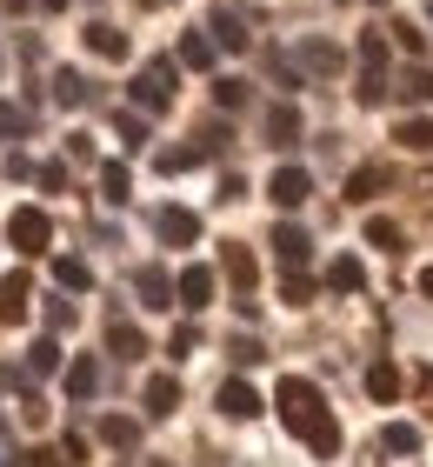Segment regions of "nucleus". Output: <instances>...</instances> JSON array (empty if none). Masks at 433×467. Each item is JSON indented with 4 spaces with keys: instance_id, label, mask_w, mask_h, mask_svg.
<instances>
[{
    "instance_id": "obj_45",
    "label": "nucleus",
    "mask_w": 433,
    "mask_h": 467,
    "mask_svg": "<svg viewBox=\"0 0 433 467\" xmlns=\"http://www.w3.org/2000/svg\"><path fill=\"white\" fill-rule=\"evenodd\" d=\"M34 7H47V14H60V7H67V0H34Z\"/></svg>"
},
{
    "instance_id": "obj_6",
    "label": "nucleus",
    "mask_w": 433,
    "mask_h": 467,
    "mask_svg": "<svg viewBox=\"0 0 433 467\" xmlns=\"http://www.w3.org/2000/svg\"><path fill=\"white\" fill-rule=\"evenodd\" d=\"M307 194H314V174H307V167H280V174L267 181V201H273V207H300Z\"/></svg>"
},
{
    "instance_id": "obj_44",
    "label": "nucleus",
    "mask_w": 433,
    "mask_h": 467,
    "mask_svg": "<svg viewBox=\"0 0 433 467\" xmlns=\"http://www.w3.org/2000/svg\"><path fill=\"white\" fill-rule=\"evenodd\" d=\"M420 294H427V301H433V267H427V274H420Z\"/></svg>"
},
{
    "instance_id": "obj_47",
    "label": "nucleus",
    "mask_w": 433,
    "mask_h": 467,
    "mask_svg": "<svg viewBox=\"0 0 433 467\" xmlns=\"http://www.w3.org/2000/svg\"><path fill=\"white\" fill-rule=\"evenodd\" d=\"M427 20H433V0H427Z\"/></svg>"
},
{
    "instance_id": "obj_12",
    "label": "nucleus",
    "mask_w": 433,
    "mask_h": 467,
    "mask_svg": "<svg viewBox=\"0 0 433 467\" xmlns=\"http://www.w3.org/2000/svg\"><path fill=\"white\" fill-rule=\"evenodd\" d=\"M27 301H34V281L27 274H7L0 281V321H27Z\"/></svg>"
},
{
    "instance_id": "obj_35",
    "label": "nucleus",
    "mask_w": 433,
    "mask_h": 467,
    "mask_svg": "<svg viewBox=\"0 0 433 467\" xmlns=\"http://www.w3.org/2000/svg\"><path fill=\"white\" fill-rule=\"evenodd\" d=\"M34 127V114L27 108H14V100H0V134H27Z\"/></svg>"
},
{
    "instance_id": "obj_39",
    "label": "nucleus",
    "mask_w": 433,
    "mask_h": 467,
    "mask_svg": "<svg viewBox=\"0 0 433 467\" xmlns=\"http://www.w3.org/2000/svg\"><path fill=\"white\" fill-rule=\"evenodd\" d=\"M120 140L140 147V140H147V120H140V114H120Z\"/></svg>"
},
{
    "instance_id": "obj_14",
    "label": "nucleus",
    "mask_w": 433,
    "mask_h": 467,
    "mask_svg": "<svg viewBox=\"0 0 433 467\" xmlns=\"http://www.w3.org/2000/svg\"><path fill=\"white\" fill-rule=\"evenodd\" d=\"M173 408H180V380H173V374H154V380H147V414L167 420Z\"/></svg>"
},
{
    "instance_id": "obj_38",
    "label": "nucleus",
    "mask_w": 433,
    "mask_h": 467,
    "mask_svg": "<svg viewBox=\"0 0 433 467\" xmlns=\"http://www.w3.org/2000/svg\"><path fill=\"white\" fill-rule=\"evenodd\" d=\"M27 467H74V461H67V448H34Z\"/></svg>"
},
{
    "instance_id": "obj_13",
    "label": "nucleus",
    "mask_w": 433,
    "mask_h": 467,
    "mask_svg": "<svg viewBox=\"0 0 433 467\" xmlns=\"http://www.w3.org/2000/svg\"><path fill=\"white\" fill-rule=\"evenodd\" d=\"M221 414L227 420H253L260 414V394L247 388V380H221Z\"/></svg>"
},
{
    "instance_id": "obj_34",
    "label": "nucleus",
    "mask_w": 433,
    "mask_h": 467,
    "mask_svg": "<svg viewBox=\"0 0 433 467\" xmlns=\"http://www.w3.org/2000/svg\"><path fill=\"white\" fill-rule=\"evenodd\" d=\"M27 368H34V374H54V368H60V348H54V341H34V348H27Z\"/></svg>"
},
{
    "instance_id": "obj_25",
    "label": "nucleus",
    "mask_w": 433,
    "mask_h": 467,
    "mask_svg": "<svg viewBox=\"0 0 433 467\" xmlns=\"http://www.w3.org/2000/svg\"><path fill=\"white\" fill-rule=\"evenodd\" d=\"M100 441H107V448H134V441H140V428H134L127 414H107V420H100Z\"/></svg>"
},
{
    "instance_id": "obj_43",
    "label": "nucleus",
    "mask_w": 433,
    "mask_h": 467,
    "mask_svg": "<svg viewBox=\"0 0 433 467\" xmlns=\"http://www.w3.org/2000/svg\"><path fill=\"white\" fill-rule=\"evenodd\" d=\"M420 400H427V414H433V368L420 374Z\"/></svg>"
},
{
    "instance_id": "obj_41",
    "label": "nucleus",
    "mask_w": 433,
    "mask_h": 467,
    "mask_svg": "<svg viewBox=\"0 0 433 467\" xmlns=\"http://www.w3.org/2000/svg\"><path fill=\"white\" fill-rule=\"evenodd\" d=\"M20 414H27V428H40V420H47V400L27 394V400H20Z\"/></svg>"
},
{
    "instance_id": "obj_1",
    "label": "nucleus",
    "mask_w": 433,
    "mask_h": 467,
    "mask_svg": "<svg viewBox=\"0 0 433 467\" xmlns=\"http://www.w3.org/2000/svg\"><path fill=\"white\" fill-rule=\"evenodd\" d=\"M280 420H287V434H300L320 461L340 454V420H334L327 394H320L307 374H287V380H280Z\"/></svg>"
},
{
    "instance_id": "obj_29",
    "label": "nucleus",
    "mask_w": 433,
    "mask_h": 467,
    "mask_svg": "<svg viewBox=\"0 0 433 467\" xmlns=\"http://www.w3.org/2000/svg\"><path fill=\"white\" fill-rule=\"evenodd\" d=\"M387 34H394V47H407L414 60H427V34L414 27V20H394V27H387Z\"/></svg>"
},
{
    "instance_id": "obj_7",
    "label": "nucleus",
    "mask_w": 433,
    "mask_h": 467,
    "mask_svg": "<svg viewBox=\"0 0 433 467\" xmlns=\"http://www.w3.org/2000/svg\"><path fill=\"white\" fill-rule=\"evenodd\" d=\"M387 187H394V167H387V161H366V167L346 174V201H374V194H387Z\"/></svg>"
},
{
    "instance_id": "obj_3",
    "label": "nucleus",
    "mask_w": 433,
    "mask_h": 467,
    "mask_svg": "<svg viewBox=\"0 0 433 467\" xmlns=\"http://www.w3.org/2000/svg\"><path fill=\"white\" fill-rule=\"evenodd\" d=\"M7 234H14V247H20V254H47V241H54V221L40 214V207H20V214L7 221Z\"/></svg>"
},
{
    "instance_id": "obj_23",
    "label": "nucleus",
    "mask_w": 433,
    "mask_h": 467,
    "mask_svg": "<svg viewBox=\"0 0 433 467\" xmlns=\"http://www.w3.org/2000/svg\"><path fill=\"white\" fill-rule=\"evenodd\" d=\"M107 348H114L120 360H134V354H147V334L127 327V321H114V327H107Z\"/></svg>"
},
{
    "instance_id": "obj_21",
    "label": "nucleus",
    "mask_w": 433,
    "mask_h": 467,
    "mask_svg": "<svg viewBox=\"0 0 433 467\" xmlns=\"http://www.w3.org/2000/svg\"><path fill=\"white\" fill-rule=\"evenodd\" d=\"M54 281L67 287V294H87V287H94V267L74 261V254H60V261H54Z\"/></svg>"
},
{
    "instance_id": "obj_30",
    "label": "nucleus",
    "mask_w": 433,
    "mask_h": 467,
    "mask_svg": "<svg viewBox=\"0 0 433 467\" xmlns=\"http://www.w3.org/2000/svg\"><path fill=\"white\" fill-rule=\"evenodd\" d=\"M180 60L187 67H213V40L207 34H180Z\"/></svg>"
},
{
    "instance_id": "obj_11",
    "label": "nucleus",
    "mask_w": 433,
    "mask_h": 467,
    "mask_svg": "<svg viewBox=\"0 0 433 467\" xmlns=\"http://www.w3.org/2000/svg\"><path fill=\"white\" fill-rule=\"evenodd\" d=\"M221 267H227V281H233V294H253V281H260V267H253V254L241 247V241H227V254H221Z\"/></svg>"
},
{
    "instance_id": "obj_8",
    "label": "nucleus",
    "mask_w": 433,
    "mask_h": 467,
    "mask_svg": "<svg viewBox=\"0 0 433 467\" xmlns=\"http://www.w3.org/2000/svg\"><path fill=\"white\" fill-rule=\"evenodd\" d=\"M173 294H180V307H187V314H201V307L213 301V267H180Z\"/></svg>"
},
{
    "instance_id": "obj_9",
    "label": "nucleus",
    "mask_w": 433,
    "mask_h": 467,
    "mask_svg": "<svg viewBox=\"0 0 433 467\" xmlns=\"http://www.w3.org/2000/svg\"><path fill=\"white\" fill-rule=\"evenodd\" d=\"M134 294H140V307H154V314H167L173 301H180V294H173V281H167L160 267H140V274H134Z\"/></svg>"
},
{
    "instance_id": "obj_24",
    "label": "nucleus",
    "mask_w": 433,
    "mask_h": 467,
    "mask_svg": "<svg viewBox=\"0 0 433 467\" xmlns=\"http://www.w3.org/2000/svg\"><path fill=\"white\" fill-rule=\"evenodd\" d=\"M127 187H134V174H127L120 161H107V167H100V201H114V207H120V201H127Z\"/></svg>"
},
{
    "instance_id": "obj_28",
    "label": "nucleus",
    "mask_w": 433,
    "mask_h": 467,
    "mask_svg": "<svg viewBox=\"0 0 433 467\" xmlns=\"http://www.w3.org/2000/svg\"><path fill=\"white\" fill-rule=\"evenodd\" d=\"M380 448H387V454H414V448H420V428H407V420H394V428L380 434Z\"/></svg>"
},
{
    "instance_id": "obj_18",
    "label": "nucleus",
    "mask_w": 433,
    "mask_h": 467,
    "mask_svg": "<svg viewBox=\"0 0 433 467\" xmlns=\"http://www.w3.org/2000/svg\"><path fill=\"white\" fill-rule=\"evenodd\" d=\"M87 47H94L100 60H127V34L107 27V20H94V27H87Z\"/></svg>"
},
{
    "instance_id": "obj_40",
    "label": "nucleus",
    "mask_w": 433,
    "mask_h": 467,
    "mask_svg": "<svg viewBox=\"0 0 433 467\" xmlns=\"http://www.w3.org/2000/svg\"><path fill=\"white\" fill-rule=\"evenodd\" d=\"M40 187H47V194H60V187H67V167L47 161V167H40Z\"/></svg>"
},
{
    "instance_id": "obj_37",
    "label": "nucleus",
    "mask_w": 433,
    "mask_h": 467,
    "mask_svg": "<svg viewBox=\"0 0 433 467\" xmlns=\"http://www.w3.org/2000/svg\"><path fill=\"white\" fill-rule=\"evenodd\" d=\"M193 348H201V327H173V341H167V354H173V360H187Z\"/></svg>"
},
{
    "instance_id": "obj_19",
    "label": "nucleus",
    "mask_w": 433,
    "mask_h": 467,
    "mask_svg": "<svg viewBox=\"0 0 433 467\" xmlns=\"http://www.w3.org/2000/svg\"><path fill=\"white\" fill-rule=\"evenodd\" d=\"M327 287H334V294H360V287H366V267L354 261V254H340V261L327 267Z\"/></svg>"
},
{
    "instance_id": "obj_32",
    "label": "nucleus",
    "mask_w": 433,
    "mask_h": 467,
    "mask_svg": "<svg viewBox=\"0 0 433 467\" xmlns=\"http://www.w3.org/2000/svg\"><path fill=\"white\" fill-rule=\"evenodd\" d=\"M54 100H60V108H80V100H87V80H80V74H54Z\"/></svg>"
},
{
    "instance_id": "obj_27",
    "label": "nucleus",
    "mask_w": 433,
    "mask_h": 467,
    "mask_svg": "<svg viewBox=\"0 0 433 467\" xmlns=\"http://www.w3.org/2000/svg\"><path fill=\"white\" fill-rule=\"evenodd\" d=\"M366 241H374V247H387V254H400V241H407V234H400V221L374 214V221H366Z\"/></svg>"
},
{
    "instance_id": "obj_22",
    "label": "nucleus",
    "mask_w": 433,
    "mask_h": 467,
    "mask_svg": "<svg viewBox=\"0 0 433 467\" xmlns=\"http://www.w3.org/2000/svg\"><path fill=\"white\" fill-rule=\"evenodd\" d=\"M394 140L407 147V154H433V120H420V114H414V120H400V127H394Z\"/></svg>"
},
{
    "instance_id": "obj_16",
    "label": "nucleus",
    "mask_w": 433,
    "mask_h": 467,
    "mask_svg": "<svg viewBox=\"0 0 433 467\" xmlns=\"http://www.w3.org/2000/svg\"><path fill=\"white\" fill-rule=\"evenodd\" d=\"M394 88H400V100H407V108H427V100H433V67L420 60V67H407V74L394 80Z\"/></svg>"
},
{
    "instance_id": "obj_5",
    "label": "nucleus",
    "mask_w": 433,
    "mask_h": 467,
    "mask_svg": "<svg viewBox=\"0 0 433 467\" xmlns=\"http://www.w3.org/2000/svg\"><path fill=\"white\" fill-rule=\"evenodd\" d=\"M294 67H300V74H340L346 54L334 47V40H300V47H294Z\"/></svg>"
},
{
    "instance_id": "obj_4",
    "label": "nucleus",
    "mask_w": 433,
    "mask_h": 467,
    "mask_svg": "<svg viewBox=\"0 0 433 467\" xmlns=\"http://www.w3.org/2000/svg\"><path fill=\"white\" fill-rule=\"evenodd\" d=\"M154 234H160L167 247H193V241H201V214H187V207H160Z\"/></svg>"
},
{
    "instance_id": "obj_42",
    "label": "nucleus",
    "mask_w": 433,
    "mask_h": 467,
    "mask_svg": "<svg viewBox=\"0 0 433 467\" xmlns=\"http://www.w3.org/2000/svg\"><path fill=\"white\" fill-rule=\"evenodd\" d=\"M47 327H74V307L67 301H47Z\"/></svg>"
},
{
    "instance_id": "obj_33",
    "label": "nucleus",
    "mask_w": 433,
    "mask_h": 467,
    "mask_svg": "<svg viewBox=\"0 0 433 467\" xmlns=\"http://www.w3.org/2000/svg\"><path fill=\"white\" fill-rule=\"evenodd\" d=\"M280 294H287L294 307H307V301H314V281H307L300 267H287V281H280Z\"/></svg>"
},
{
    "instance_id": "obj_36",
    "label": "nucleus",
    "mask_w": 433,
    "mask_h": 467,
    "mask_svg": "<svg viewBox=\"0 0 433 467\" xmlns=\"http://www.w3.org/2000/svg\"><path fill=\"white\" fill-rule=\"evenodd\" d=\"M213 100L221 108H247V80H213Z\"/></svg>"
},
{
    "instance_id": "obj_2",
    "label": "nucleus",
    "mask_w": 433,
    "mask_h": 467,
    "mask_svg": "<svg viewBox=\"0 0 433 467\" xmlns=\"http://www.w3.org/2000/svg\"><path fill=\"white\" fill-rule=\"evenodd\" d=\"M134 100L147 114H160L167 100H173V60H147V67L134 74Z\"/></svg>"
},
{
    "instance_id": "obj_26",
    "label": "nucleus",
    "mask_w": 433,
    "mask_h": 467,
    "mask_svg": "<svg viewBox=\"0 0 433 467\" xmlns=\"http://www.w3.org/2000/svg\"><path fill=\"white\" fill-rule=\"evenodd\" d=\"M213 40H221V47H247V27H241V14H233V7L213 14Z\"/></svg>"
},
{
    "instance_id": "obj_31",
    "label": "nucleus",
    "mask_w": 433,
    "mask_h": 467,
    "mask_svg": "<svg viewBox=\"0 0 433 467\" xmlns=\"http://www.w3.org/2000/svg\"><path fill=\"white\" fill-rule=\"evenodd\" d=\"M227 354H233V368H260V360H267V348H260L253 334H233V341H227Z\"/></svg>"
},
{
    "instance_id": "obj_17",
    "label": "nucleus",
    "mask_w": 433,
    "mask_h": 467,
    "mask_svg": "<svg viewBox=\"0 0 433 467\" xmlns=\"http://www.w3.org/2000/svg\"><path fill=\"white\" fill-rule=\"evenodd\" d=\"M300 140V114L280 100V108H267V147H294Z\"/></svg>"
},
{
    "instance_id": "obj_15",
    "label": "nucleus",
    "mask_w": 433,
    "mask_h": 467,
    "mask_svg": "<svg viewBox=\"0 0 433 467\" xmlns=\"http://www.w3.org/2000/svg\"><path fill=\"white\" fill-rule=\"evenodd\" d=\"M67 394H74V400H94V394H100V360H94V354H80L74 368H67Z\"/></svg>"
},
{
    "instance_id": "obj_20",
    "label": "nucleus",
    "mask_w": 433,
    "mask_h": 467,
    "mask_svg": "<svg viewBox=\"0 0 433 467\" xmlns=\"http://www.w3.org/2000/svg\"><path fill=\"white\" fill-rule=\"evenodd\" d=\"M366 394L374 400H400V368L394 360H374V368H366Z\"/></svg>"
},
{
    "instance_id": "obj_46",
    "label": "nucleus",
    "mask_w": 433,
    "mask_h": 467,
    "mask_svg": "<svg viewBox=\"0 0 433 467\" xmlns=\"http://www.w3.org/2000/svg\"><path fill=\"white\" fill-rule=\"evenodd\" d=\"M140 7H167V0H140Z\"/></svg>"
},
{
    "instance_id": "obj_10",
    "label": "nucleus",
    "mask_w": 433,
    "mask_h": 467,
    "mask_svg": "<svg viewBox=\"0 0 433 467\" xmlns=\"http://www.w3.org/2000/svg\"><path fill=\"white\" fill-rule=\"evenodd\" d=\"M273 254H280V267H307V261H314V241H307L294 221H280V227H273Z\"/></svg>"
}]
</instances>
